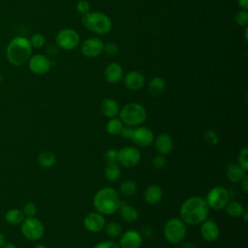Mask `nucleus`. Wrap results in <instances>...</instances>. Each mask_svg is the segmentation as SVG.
Returning <instances> with one entry per match:
<instances>
[{"instance_id":"obj_17","label":"nucleus","mask_w":248,"mask_h":248,"mask_svg":"<svg viewBox=\"0 0 248 248\" xmlns=\"http://www.w3.org/2000/svg\"><path fill=\"white\" fill-rule=\"evenodd\" d=\"M145 83V78L143 74L139 71H130L124 77V85L126 88L132 91L140 90Z\"/></svg>"},{"instance_id":"obj_43","label":"nucleus","mask_w":248,"mask_h":248,"mask_svg":"<svg viewBox=\"0 0 248 248\" xmlns=\"http://www.w3.org/2000/svg\"><path fill=\"white\" fill-rule=\"evenodd\" d=\"M140 233H141L142 237H150L153 233V231L150 227H145V228H143V230Z\"/></svg>"},{"instance_id":"obj_9","label":"nucleus","mask_w":248,"mask_h":248,"mask_svg":"<svg viewBox=\"0 0 248 248\" xmlns=\"http://www.w3.org/2000/svg\"><path fill=\"white\" fill-rule=\"evenodd\" d=\"M79 41V34L72 28H63L59 30L55 37L57 46L64 50L75 49L78 46Z\"/></svg>"},{"instance_id":"obj_45","label":"nucleus","mask_w":248,"mask_h":248,"mask_svg":"<svg viewBox=\"0 0 248 248\" xmlns=\"http://www.w3.org/2000/svg\"><path fill=\"white\" fill-rule=\"evenodd\" d=\"M240 183L242 184L243 191H244L245 193H247V191H248V176H247V174L242 178V180L240 181Z\"/></svg>"},{"instance_id":"obj_13","label":"nucleus","mask_w":248,"mask_h":248,"mask_svg":"<svg viewBox=\"0 0 248 248\" xmlns=\"http://www.w3.org/2000/svg\"><path fill=\"white\" fill-rule=\"evenodd\" d=\"M154 139L155 137L153 132L144 126H137V128H134V132L131 138L134 143L140 147L150 146L154 142Z\"/></svg>"},{"instance_id":"obj_14","label":"nucleus","mask_w":248,"mask_h":248,"mask_svg":"<svg viewBox=\"0 0 248 248\" xmlns=\"http://www.w3.org/2000/svg\"><path fill=\"white\" fill-rule=\"evenodd\" d=\"M83 227L90 232H99L104 230L106 220L103 214L95 211L87 213L83 218Z\"/></svg>"},{"instance_id":"obj_11","label":"nucleus","mask_w":248,"mask_h":248,"mask_svg":"<svg viewBox=\"0 0 248 248\" xmlns=\"http://www.w3.org/2000/svg\"><path fill=\"white\" fill-rule=\"evenodd\" d=\"M27 65L31 73L37 76H43L49 72L51 68V61L47 56L38 53L31 55L27 61Z\"/></svg>"},{"instance_id":"obj_35","label":"nucleus","mask_w":248,"mask_h":248,"mask_svg":"<svg viewBox=\"0 0 248 248\" xmlns=\"http://www.w3.org/2000/svg\"><path fill=\"white\" fill-rule=\"evenodd\" d=\"M152 167L156 170H162L166 167L167 165V159L165 158V155L162 154H158L156 156L153 157L152 161H151Z\"/></svg>"},{"instance_id":"obj_5","label":"nucleus","mask_w":248,"mask_h":248,"mask_svg":"<svg viewBox=\"0 0 248 248\" xmlns=\"http://www.w3.org/2000/svg\"><path fill=\"white\" fill-rule=\"evenodd\" d=\"M119 119L124 125L140 126L147 118L145 108L139 103H128L119 109Z\"/></svg>"},{"instance_id":"obj_42","label":"nucleus","mask_w":248,"mask_h":248,"mask_svg":"<svg viewBox=\"0 0 248 248\" xmlns=\"http://www.w3.org/2000/svg\"><path fill=\"white\" fill-rule=\"evenodd\" d=\"M133 132H134V127L129 126V125H124L119 135L123 139H131L132 135H133Z\"/></svg>"},{"instance_id":"obj_3","label":"nucleus","mask_w":248,"mask_h":248,"mask_svg":"<svg viewBox=\"0 0 248 248\" xmlns=\"http://www.w3.org/2000/svg\"><path fill=\"white\" fill-rule=\"evenodd\" d=\"M121 202L119 193L109 186L99 189L93 198V205L96 211L103 215H112L118 211Z\"/></svg>"},{"instance_id":"obj_2","label":"nucleus","mask_w":248,"mask_h":248,"mask_svg":"<svg viewBox=\"0 0 248 248\" xmlns=\"http://www.w3.org/2000/svg\"><path fill=\"white\" fill-rule=\"evenodd\" d=\"M33 47L29 39L23 36L12 38L6 46V58L13 66H22L32 55Z\"/></svg>"},{"instance_id":"obj_41","label":"nucleus","mask_w":248,"mask_h":248,"mask_svg":"<svg viewBox=\"0 0 248 248\" xmlns=\"http://www.w3.org/2000/svg\"><path fill=\"white\" fill-rule=\"evenodd\" d=\"M93 248H120L119 245L112 240H104L97 243Z\"/></svg>"},{"instance_id":"obj_4","label":"nucleus","mask_w":248,"mask_h":248,"mask_svg":"<svg viewBox=\"0 0 248 248\" xmlns=\"http://www.w3.org/2000/svg\"><path fill=\"white\" fill-rule=\"evenodd\" d=\"M81 20L86 29L98 35L108 34L112 27L109 16L101 12H89L82 16Z\"/></svg>"},{"instance_id":"obj_33","label":"nucleus","mask_w":248,"mask_h":248,"mask_svg":"<svg viewBox=\"0 0 248 248\" xmlns=\"http://www.w3.org/2000/svg\"><path fill=\"white\" fill-rule=\"evenodd\" d=\"M29 42L33 48H41L46 44V37L42 33H35L31 36Z\"/></svg>"},{"instance_id":"obj_26","label":"nucleus","mask_w":248,"mask_h":248,"mask_svg":"<svg viewBox=\"0 0 248 248\" xmlns=\"http://www.w3.org/2000/svg\"><path fill=\"white\" fill-rule=\"evenodd\" d=\"M225 209H226L227 214L232 218L241 217L242 214L245 212V208H244L243 204L237 201L229 202L227 203V205L225 206Z\"/></svg>"},{"instance_id":"obj_47","label":"nucleus","mask_w":248,"mask_h":248,"mask_svg":"<svg viewBox=\"0 0 248 248\" xmlns=\"http://www.w3.org/2000/svg\"><path fill=\"white\" fill-rule=\"evenodd\" d=\"M2 248H17V246L13 242H5V244L2 246Z\"/></svg>"},{"instance_id":"obj_48","label":"nucleus","mask_w":248,"mask_h":248,"mask_svg":"<svg viewBox=\"0 0 248 248\" xmlns=\"http://www.w3.org/2000/svg\"><path fill=\"white\" fill-rule=\"evenodd\" d=\"M5 242H6L5 235L3 234L2 232H0V248H2V246L5 244Z\"/></svg>"},{"instance_id":"obj_7","label":"nucleus","mask_w":248,"mask_h":248,"mask_svg":"<svg viewBox=\"0 0 248 248\" xmlns=\"http://www.w3.org/2000/svg\"><path fill=\"white\" fill-rule=\"evenodd\" d=\"M20 232L26 239L37 241L45 234V225L40 219L36 218V216L24 218L20 224Z\"/></svg>"},{"instance_id":"obj_18","label":"nucleus","mask_w":248,"mask_h":248,"mask_svg":"<svg viewBox=\"0 0 248 248\" xmlns=\"http://www.w3.org/2000/svg\"><path fill=\"white\" fill-rule=\"evenodd\" d=\"M155 147L159 154L167 155L171 152L173 148V141L171 137L167 133L159 134L156 139H154Z\"/></svg>"},{"instance_id":"obj_25","label":"nucleus","mask_w":248,"mask_h":248,"mask_svg":"<svg viewBox=\"0 0 248 248\" xmlns=\"http://www.w3.org/2000/svg\"><path fill=\"white\" fill-rule=\"evenodd\" d=\"M4 218H5V221L9 225L17 226V225H20L22 223L25 216H24L22 210L17 209V208H11V209L6 211V213L4 215Z\"/></svg>"},{"instance_id":"obj_34","label":"nucleus","mask_w":248,"mask_h":248,"mask_svg":"<svg viewBox=\"0 0 248 248\" xmlns=\"http://www.w3.org/2000/svg\"><path fill=\"white\" fill-rule=\"evenodd\" d=\"M234 21L238 26L246 27L248 25V12L244 10L238 11L234 16Z\"/></svg>"},{"instance_id":"obj_19","label":"nucleus","mask_w":248,"mask_h":248,"mask_svg":"<svg viewBox=\"0 0 248 248\" xmlns=\"http://www.w3.org/2000/svg\"><path fill=\"white\" fill-rule=\"evenodd\" d=\"M104 74L108 83H117L123 78V68L120 64L113 62L106 67Z\"/></svg>"},{"instance_id":"obj_24","label":"nucleus","mask_w":248,"mask_h":248,"mask_svg":"<svg viewBox=\"0 0 248 248\" xmlns=\"http://www.w3.org/2000/svg\"><path fill=\"white\" fill-rule=\"evenodd\" d=\"M148 92L153 97H159L165 92L166 89V82L165 80L160 77H154L152 78L147 85Z\"/></svg>"},{"instance_id":"obj_28","label":"nucleus","mask_w":248,"mask_h":248,"mask_svg":"<svg viewBox=\"0 0 248 248\" xmlns=\"http://www.w3.org/2000/svg\"><path fill=\"white\" fill-rule=\"evenodd\" d=\"M104 174L108 181L113 182L118 180L121 174V170L118 163H107V166L104 170Z\"/></svg>"},{"instance_id":"obj_23","label":"nucleus","mask_w":248,"mask_h":248,"mask_svg":"<svg viewBox=\"0 0 248 248\" xmlns=\"http://www.w3.org/2000/svg\"><path fill=\"white\" fill-rule=\"evenodd\" d=\"M227 178L233 183H238L246 175V171L243 170L237 163H230L226 168Z\"/></svg>"},{"instance_id":"obj_50","label":"nucleus","mask_w":248,"mask_h":248,"mask_svg":"<svg viewBox=\"0 0 248 248\" xmlns=\"http://www.w3.org/2000/svg\"><path fill=\"white\" fill-rule=\"evenodd\" d=\"M2 82V75H1V73H0V83Z\"/></svg>"},{"instance_id":"obj_20","label":"nucleus","mask_w":248,"mask_h":248,"mask_svg":"<svg viewBox=\"0 0 248 248\" xmlns=\"http://www.w3.org/2000/svg\"><path fill=\"white\" fill-rule=\"evenodd\" d=\"M119 105L112 98H106L100 105V110L102 114L108 118L116 117L119 113Z\"/></svg>"},{"instance_id":"obj_6","label":"nucleus","mask_w":248,"mask_h":248,"mask_svg":"<svg viewBox=\"0 0 248 248\" xmlns=\"http://www.w3.org/2000/svg\"><path fill=\"white\" fill-rule=\"evenodd\" d=\"M163 232L168 242L171 244H178L185 238L186 224L180 218H170L166 222Z\"/></svg>"},{"instance_id":"obj_46","label":"nucleus","mask_w":248,"mask_h":248,"mask_svg":"<svg viewBox=\"0 0 248 248\" xmlns=\"http://www.w3.org/2000/svg\"><path fill=\"white\" fill-rule=\"evenodd\" d=\"M181 248H197V247H196L195 243H192V242L187 241V242H184V243L182 244Z\"/></svg>"},{"instance_id":"obj_15","label":"nucleus","mask_w":248,"mask_h":248,"mask_svg":"<svg viewBox=\"0 0 248 248\" xmlns=\"http://www.w3.org/2000/svg\"><path fill=\"white\" fill-rule=\"evenodd\" d=\"M141 233L136 230H128L119 236L120 248H140L142 243Z\"/></svg>"},{"instance_id":"obj_31","label":"nucleus","mask_w":248,"mask_h":248,"mask_svg":"<svg viewBox=\"0 0 248 248\" xmlns=\"http://www.w3.org/2000/svg\"><path fill=\"white\" fill-rule=\"evenodd\" d=\"M104 230H105L107 235H108L111 238H117L122 233V227L120 226V224L117 222H113V221L108 222V224L106 223Z\"/></svg>"},{"instance_id":"obj_32","label":"nucleus","mask_w":248,"mask_h":248,"mask_svg":"<svg viewBox=\"0 0 248 248\" xmlns=\"http://www.w3.org/2000/svg\"><path fill=\"white\" fill-rule=\"evenodd\" d=\"M237 164L240 166V168L247 172L248 170V147L243 146L238 153L237 156Z\"/></svg>"},{"instance_id":"obj_29","label":"nucleus","mask_w":248,"mask_h":248,"mask_svg":"<svg viewBox=\"0 0 248 248\" xmlns=\"http://www.w3.org/2000/svg\"><path fill=\"white\" fill-rule=\"evenodd\" d=\"M137 190H138L137 183L133 180L127 179L120 184L118 193H120L122 196H125V197H132L136 194Z\"/></svg>"},{"instance_id":"obj_40","label":"nucleus","mask_w":248,"mask_h":248,"mask_svg":"<svg viewBox=\"0 0 248 248\" xmlns=\"http://www.w3.org/2000/svg\"><path fill=\"white\" fill-rule=\"evenodd\" d=\"M103 52H106L108 55L113 56V55L117 54V52H118V46L116 44H114V43L105 44L104 45V51Z\"/></svg>"},{"instance_id":"obj_39","label":"nucleus","mask_w":248,"mask_h":248,"mask_svg":"<svg viewBox=\"0 0 248 248\" xmlns=\"http://www.w3.org/2000/svg\"><path fill=\"white\" fill-rule=\"evenodd\" d=\"M204 140H205V141L208 144L214 145V144H216L218 142V136H217V134L214 131L208 130L204 134Z\"/></svg>"},{"instance_id":"obj_36","label":"nucleus","mask_w":248,"mask_h":248,"mask_svg":"<svg viewBox=\"0 0 248 248\" xmlns=\"http://www.w3.org/2000/svg\"><path fill=\"white\" fill-rule=\"evenodd\" d=\"M22 212L25 216V218H29V217H35L37 214V206L34 202H27L24 204L23 208H22Z\"/></svg>"},{"instance_id":"obj_16","label":"nucleus","mask_w":248,"mask_h":248,"mask_svg":"<svg viewBox=\"0 0 248 248\" xmlns=\"http://www.w3.org/2000/svg\"><path fill=\"white\" fill-rule=\"evenodd\" d=\"M201 235L207 242H213L217 240L220 234V229L216 222L210 219H206L201 224Z\"/></svg>"},{"instance_id":"obj_49","label":"nucleus","mask_w":248,"mask_h":248,"mask_svg":"<svg viewBox=\"0 0 248 248\" xmlns=\"http://www.w3.org/2000/svg\"><path fill=\"white\" fill-rule=\"evenodd\" d=\"M34 248H47L45 244H42V243H39V244H37V245H35L34 246Z\"/></svg>"},{"instance_id":"obj_38","label":"nucleus","mask_w":248,"mask_h":248,"mask_svg":"<svg viewBox=\"0 0 248 248\" xmlns=\"http://www.w3.org/2000/svg\"><path fill=\"white\" fill-rule=\"evenodd\" d=\"M77 10L81 15L84 16L90 12V4L87 0H79L77 4Z\"/></svg>"},{"instance_id":"obj_10","label":"nucleus","mask_w":248,"mask_h":248,"mask_svg":"<svg viewBox=\"0 0 248 248\" xmlns=\"http://www.w3.org/2000/svg\"><path fill=\"white\" fill-rule=\"evenodd\" d=\"M140 157V150L135 146H125L117 151V163L126 169L137 166Z\"/></svg>"},{"instance_id":"obj_22","label":"nucleus","mask_w":248,"mask_h":248,"mask_svg":"<svg viewBox=\"0 0 248 248\" xmlns=\"http://www.w3.org/2000/svg\"><path fill=\"white\" fill-rule=\"evenodd\" d=\"M118 211H119V214H120L121 218L127 223L136 222L139 219V216H140L139 210L135 206L129 204L126 202H121Z\"/></svg>"},{"instance_id":"obj_37","label":"nucleus","mask_w":248,"mask_h":248,"mask_svg":"<svg viewBox=\"0 0 248 248\" xmlns=\"http://www.w3.org/2000/svg\"><path fill=\"white\" fill-rule=\"evenodd\" d=\"M117 151L115 148H108L105 151L104 158L107 163H117Z\"/></svg>"},{"instance_id":"obj_21","label":"nucleus","mask_w":248,"mask_h":248,"mask_svg":"<svg viewBox=\"0 0 248 248\" xmlns=\"http://www.w3.org/2000/svg\"><path fill=\"white\" fill-rule=\"evenodd\" d=\"M163 198V191L158 185H149L143 192V199L148 204H157Z\"/></svg>"},{"instance_id":"obj_1","label":"nucleus","mask_w":248,"mask_h":248,"mask_svg":"<svg viewBox=\"0 0 248 248\" xmlns=\"http://www.w3.org/2000/svg\"><path fill=\"white\" fill-rule=\"evenodd\" d=\"M180 219L190 226L202 224L208 218L209 207L204 199L193 196L186 199L180 206Z\"/></svg>"},{"instance_id":"obj_8","label":"nucleus","mask_w":248,"mask_h":248,"mask_svg":"<svg viewBox=\"0 0 248 248\" xmlns=\"http://www.w3.org/2000/svg\"><path fill=\"white\" fill-rule=\"evenodd\" d=\"M204 200L209 208L221 210L230 202V193L223 186H215L208 191Z\"/></svg>"},{"instance_id":"obj_12","label":"nucleus","mask_w":248,"mask_h":248,"mask_svg":"<svg viewBox=\"0 0 248 248\" xmlns=\"http://www.w3.org/2000/svg\"><path fill=\"white\" fill-rule=\"evenodd\" d=\"M104 42L97 37H91L82 42L80 46L81 53L88 58H95L104 51Z\"/></svg>"},{"instance_id":"obj_30","label":"nucleus","mask_w":248,"mask_h":248,"mask_svg":"<svg viewBox=\"0 0 248 248\" xmlns=\"http://www.w3.org/2000/svg\"><path fill=\"white\" fill-rule=\"evenodd\" d=\"M123 126L124 124L119 118L117 117L109 118V120L106 124V131L111 136H116L120 134Z\"/></svg>"},{"instance_id":"obj_44","label":"nucleus","mask_w":248,"mask_h":248,"mask_svg":"<svg viewBox=\"0 0 248 248\" xmlns=\"http://www.w3.org/2000/svg\"><path fill=\"white\" fill-rule=\"evenodd\" d=\"M237 5L240 10L248 11V0H237Z\"/></svg>"},{"instance_id":"obj_27","label":"nucleus","mask_w":248,"mask_h":248,"mask_svg":"<svg viewBox=\"0 0 248 248\" xmlns=\"http://www.w3.org/2000/svg\"><path fill=\"white\" fill-rule=\"evenodd\" d=\"M38 163L45 169L51 168L56 163V156L51 151H41L38 155Z\"/></svg>"}]
</instances>
